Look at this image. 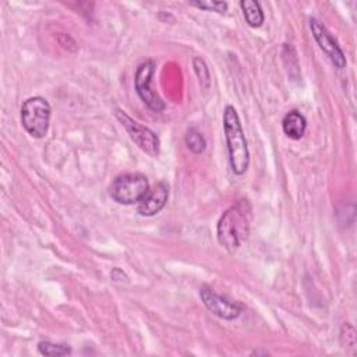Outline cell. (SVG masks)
I'll list each match as a JSON object with an SVG mask.
<instances>
[{
    "instance_id": "1",
    "label": "cell",
    "mask_w": 357,
    "mask_h": 357,
    "mask_svg": "<svg viewBox=\"0 0 357 357\" xmlns=\"http://www.w3.org/2000/svg\"><path fill=\"white\" fill-rule=\"evenodd\" d=\"M252 222V206L247 198L237 199L219 218L216 236L219 244L229 252H234L248 238Z\"/></svg>"
},
{
    "instance_id": "2",
    "label": "cell",
    "mask_w": 357,
    "mask_h": 357,
    "mask_svg": "<svg viewBox=\"0 0 357 357\" xmlns=\"http://www.w3.org/2000/svg\"><path fill=\"white\" fill-rule=\"evenodd\" d=\"M223 132L230 169L236 176H243L250 166V151L238 113L231 105H227L223 110Z\"/></svg>"
},
{
    "instance_id": "3",
    "label": "cell",
    "mask_w": 357,
    "mask_h": 357,
    "mask_svg": "<svg viewBox=\"0 0 357 357\" xmlns=\"http://www.w3.org/2000/svg\"><path fill=\"white\" fill-rule=\"evenodd\" d=\"M52 107L42 96L28 98L21 106V124L24 130L33 138H43L50 124Z\"/></svg>"
},
{
    "instance_id": "4",
    "label": "cell",
    "mask_w": 357,
    "mask_h": 357,
    "mask_svg": "<svg viewBox=\"0 0 357 357\" xmlns=\"http://www.w3.org/2000/svg\"><path fill=\"white\" fill-rule=\"evenodd\" d=\"M149 190L148 178L141 173L119 174L109 185L110 198L121 205L138 204Z\"/></svg>"
},
{
    "instance_id": "5",
    "label": "cell",
    "mask_w": 357,
    "mask_h": 357,
    "mask_svg": "<svg viewBox=\"0 0 357 357\" xmlns=\"http://www.w3.org/2000/svg\"><path fill=\"white\" fill-rule=\"evenodd\" d=\"M116 119L124 127L130 138L137 144V146L144 151L151 158H158L160 153V139L159 137L148 127L139 124L138 121L132 120L124 110L116 109L114 110Z\"/></svg>"
},
{
    "instance_id": "6",
    "label": "cell",
    "mask_w": 357,
    "mask_h": 357,
    "mask_svg": "<svg viewBox=\"0 0 357 357\" xmlns=\"http://www.w3.org/2000/svg\"><path fill=\"white\" fill-rule=\"evenodd\" d=\"M155 71V63L152 60L142 61L134 75V85L139 99L153 112H162L165 109V102L160 96L151 89V81Z\"/></svg>"
},
{
    "instance_id": "7",
    "label": "cell",
    "mask_w": 357,
    "mask_h": 357,
    "mask_svg": "<svg viewBox=\"0 0 357 357\" xmlns=\"http://www.w3.org/2000/svg\"><path fill=\"white\" fill-rule=\"evenodd\" d=\"M310 29L319 49L328 56L332 64L337 68H344L347 63L344 53L342 52V49L339 47L337 42L331 35V32L326 29V26L317 18H310Z\"/></svg>"
},
{
    "instance_id": "8",
    "label": "cell",
    "mask_w": 357,
    "mask_h": 357,
    "mask_svg": "<svg viewBox=\"0 0 357 357\" xmlns=\"http://www.w3.org/2000/svg\"><path fill=\"white\" fill-rule=\"evenodd\" d=\"M199 297L204 303V305L216 317L226 319V321H233L236 319L240 314L243 307L234 301L227 300L226 297L215 293L209 287H201L199 289Z\"/></svg>"
},
{
    "instance_id": "9",
    "label": "cell",
    "mask_w": 357,
    "mask_h": 357,
    "mask_svg": "<svg viewBox=\"0 0 357 357\" xmlns=\"http://www.w3.org/2000/svg\"><path fill=\"white\" fill-rule=\"evenodd\" d=\"M169 198V187L165 181H159L149 187L142 199L137 204V212L141 216H153L159 213Z\"/></svg>"
},
{
    "instance_id": "10",
    "label": "cell",
    "mask_w": 357,
    "mask_h": 357,
    "mask_svg": "<svg viewBox=\"0 0 357 357\" xmlns=\"http://www.w3.org/2000/svg\"><path fill=\"white\" fill-rule=\"evenodd\" d=\"M282 128L290 139H300L307 128V120L298 110H290L282 120Z\"/></svg>"
},
{
    "instance_id": "11",
    "label": "cell",
    "mask_w": 357,
    "mask_h": 357,
    "mask_svg": "<svg viewBox=\"0 0 357 357\" xmlns=\"http://www.w3.org/2000/svg\"><path fill=\"white\" fill-rule=\"evenodd\" d=\"M240 8L243 11L244 20L245 22L251 26V28H258L262 25L265 17H264V11L262 7L258 1L254 0H241L240 1Z\"/></svg>"
},
{
    "instance_id": "12",
    "label": "cell",
    "mask_w": 357,
    "mask_h": 357,
    "mask_svg": "<svg viewBox=\"0 0 357 357\" xmlns=\"http://www.w3.org/2000/svg\"><path fill=\"white\" fill-rule=\"evenodd\" d=\"M184 141H185L187 148L192 153H195V155L202 153L205 151V148H206V141H205L204 135L198 130H195V128H190L187 131V134L184 137Z\"/></svg>"
},
{
    "instance_id": "13",
    "label": "cell",
    "mask_w": 357,
    "mask_h": 357,
    "mask_svg": "<svg viewBox=\"0 0 357 357\" xmlns=\"http://www.w3.org/2000/svg\"><path fill=\"white\" fill-rule=\"evenodd\" d=\"M192 67H194V71L198 77L201 88L202 89H209V86H211V74H209V68H208L206 63L201 57H194L192 59Z\"/></svg>"
},
{
    "instance_id": "14",
    "label": "cell",
    "mask_w": 357,
    "mask_h": 357,
    "mask_svg": "<svg viewBox=\"0 0 357 357\" xmlns=\"http://www.w3.org/2000/svg\"><path fill=\"white\" fill-rule=\"evenodd\" d=\"M38 350L43 356H67L71 353V349L68 346L52 342H39Z\"/></svg>"
},
{
    "instance_id": "15",
    "label": "cell",
    "mask_w": 357,
    "mask_h": 357,
    "mask_svg": "<svg viewBox=\"0 0 357 357\" xmlns=\"http://www.w3.org/2000/svg\"><path fill=\"white\" fill-rule=\"evenodd\" d=\"M340 343L343 347H356V329L351 324L344 322L340 329Z\"/></svg>"
},
{
    "instance_id": "16",
    "label": "cell",
    "mask_w": 357,
    "mask_h": 357,
    "mask_svg": "<svg viewBox=\"0 0 357 357\" xmlns=\"http://www.w3.org/2000/svg\"><path fill=\"white\" fill-rule=\"evenodd\" d=\"M191 6L201 8V10H206V11H215L219 14H225L227 10V3L226 1H212V0H206V1H191Z\"/></svg>"
}]
</instances>
